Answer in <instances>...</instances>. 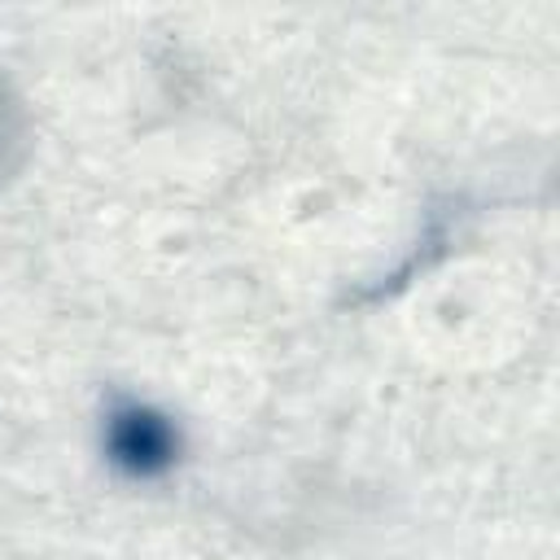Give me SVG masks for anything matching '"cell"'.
I'll return each mask as SVG.
<instances>
[{
	"mask_svg": "<svg viewBox=\"0 0 560 560\" xmlns=\"http://www.w3.org/2000/svg\"><path fill=\"white\" fill-rule=\"evenodd\" d=\"M114 446H118V459H127L136 468H149L153 459H166V429L158 420H149V416L136 411V416H127L118 424Z\"/></svg>",
	"mask_w": 560,
	"mask_h": 560,
	"instance_id": "6da1fadb",
	"label": "cell"
}]
</instances>
